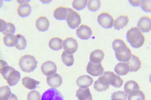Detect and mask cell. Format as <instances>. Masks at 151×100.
<instances>
[{
	"mask_svg": "<svg viewBox=\"0 0 151 100\" xmlns=\"http://www.w3.org/2000/svg\"><path fill=\"white\" fill-rule=\"evenodd\" d=\"M76 35L82 40H86L92 37V31L90 27L82 24L76 29Z\"/></svg>",
	"mask_w": 151,
	"mask_h": 100,
	"instance_id": "obj_13",
	"label": "cell"
},
{
	"mask_svg": "<svg viewBox=\"0 0 151 100\" xmlns=\"http://www.w3.org/2000/svg\"><path fill=\"white\" fill-rule=\"evenodd\" d=\"M113 48L115 52V57L121 63L128 62L132 56L130 48L120 38H116L113 42Z\"/></svg>",
	"mask_w": 151,
	"mask_h": 100,
	"instance_id": "obj_1",
	"label": "cell"
},
{
	"mask_svg": "<svg viewBox=\"0 0 151 100\" xmlns=\"http://www.w3.org/2000/svg\"><path fill=\"white\" fill-rule=\"evenodd\" d=\"M49 47L55 51L60 50L63 48V41L60 38H52L49 41Z\"/></svg>",
	"mask_w": 151,
	"mask_h": 100,
	"instance_id": "obj_26",
	"label": "cell"
},
{
	"mask_svg": "<svg viewBox=\"0 0 151 100\" xmlns=\"http://www.w3.org/2000/svg\"><path fill=\"white\" fill-rule=\"evenodd\" d=\"M76 95L78 100H92V96L88 88L77 89Z\"/></svg>",
	"mask_w": 151,
	"mask_h": 100,
	"instance_id": "obj_23",
	"label": "cell"
},
{
	"mask_svg": "<svg viewBox=\"0 0 151 100\" xmlns=\"http://www.w3.org/2000/svg\"><path fill=\"white\" fill-rule=\"evenodd\" d=\"M19 66L25 73L33 72L37 67V60L32 55L22 56L19 61Z\"/></svg>",
	"mask_w": 151,
	"mask_h": 100,
	"instance_id": "obj_4",
	"label": "cell"
},
{
	"mask_svg": "<svg viewBox=\"0 0 151 100\" xmlns=\"http://www.w3.org/2000/svg\"><path fill=\"white\" fill-rule=\"evenodd\" d=\"M81 22V18L79 13H77L74 9L69 8L68 14L66 17V23H67L68 26L70 27V28H76L80 25Z\"/></svg>",
	"mask_w": 151,
	"mask_h": 100,
	"instance_id": "obj_5",
	"label": "cell"
},
{
	"mask_svg": "<svg viewBox=\"0 0 151 100\" xmlns=\"http://www.w3.org/2000/svg\"><path fill=\"white\" fill-rule=\"evenodd\" d=\"M114 70L119 76H125L129 73V68L126 63H119L116 64Z\"/></svg>",
	"mask_w": 151,
	"mask_h": 100,
	"instance_id": "obj_25",
	"label": "cell"
},
{
	"mask_svg": "<svg viewBox=\"0 0 151 100\" xmlns=\"http://www.w3.org/2000/svg\"><path fill=\"white\" fill-rule=\"evenodd\" d=\"M61 59L63 63L66 66H72L74 63V57L73 54L65 53V51H63V53L61 54Z\"/></svg>",
	"mask_w": 151,
	"mask_h": 100,
	"instance_id": "obj_31",
	"label": "cell"
},
{
	"mask_svg": "<svg viewBox=\"0 0 151 100\" xmlns=\"http://www.w3.org/2000/svg\"><path fill=\"white\" fill-rule=\"evenodd\" d=\"M139 84L137 83V82H135V81H133V80H130V81H128L125 85H124V92L127 94H130L132 91H134V90L136 89H139Z\"/></svg>",
	"mask_w": 151,
	"mask_h": 100,
	"instance_id": "obj_29",
	"label": "cell"
},
{
	"mask_svg": "<svg viewBox=\"0 0 151 100\" xmlns=\"http://www.w3.org/2000/svg\"><path fill=\"white\" fill-rule=\"evenodd\" d=\"M35 26L37 28V29L40 32H45L48 30L49 27H50V22L49 19L45 17V16H40L39 17L36 21H35Z\"/></svg>",
	"mask_w": 151,
	"mask_h": 100,
	"instance_id": "obj_19",
	"label": "cell"
},
{
	"mask_svg": "<svg viewBox=\"0 0 151 100\" xmlns=\"http://www.w3.org/2000/svg\"><path fill=\"white\" fill-rule=\"evenodd\" d=\"M86 72L92 76H102L104 73V69L101 63H94L89 62L86 66Z\"/></svg>",
	"mask_w": 151,
	"mask_h": 100,
	"instance_id": "obj_8",
	"label": "cell"
},
{
	"mask_svg": "<svg viewBox=\"0 0 151 100\" xmlns=\"http://www.w3.org/2000/svg\"><path fill=\"white\" fill-rule=\"evenodd\" d=\"M150 0H144V1H141V9L145 12H150Z\"/></svg>",
	"mask_w": 151,
	"mask_h": 100,
	"instance_id": "obj_38",
	"label": "cell"
},
{
	"mask_svg": "<svg viewBox=\"0 0 151 100\" xmlns=\"http://www.w3.org/2000/svg\"><path fill=\"white\" fill-rule=\"evenodd\" d=\"M46 83L47 84L51 87V88H58L62 84V78L61 76L58 74H55L51 76H49L46 79Z\"/></svg>",
	"mask_w": 151,
	"mask_h": 100,
	"instance_id": "obj_16",
	"label": "cell"
},
{
	"mask_svg": "<svg viewBox=\"0 0 151 100\" xmlns=\"http://www.w3.org/2000/svg\"><path fill=\"white\" fill-rule=\"evenodd\" d=\"M63 48L65 53L73 54L78 48V43L73 38H66L65 40H63Z\"/></svg>",
	"mask_w": 151,
	"mask_h": 100,
	"instance_id": "obj_7",
	"label": "cell"
},
{
	"mask_svg": "<svg viewBox=\"0 0 151 100\" xmlns=\"http://www.w3.org/2000/svg\"><path fill=\"white\" fill-rule=\"evenodd\" d=\"M129 4L134 6H139L141 4V1H132V0H130Z\"/></svg>",
	"mask_w": 151,
	"mask_h": 100,
	"instance_id": "obj_40",
	"label": "cell"
},
{
	"mask_svg": "<svg viewBox=\"0 0 151 100\" xmlns=\"http://www.w3.org/2000/svg\"><path fill=\"white\" fill-rule=\"evenodd\" d=\"M123 84H124V80L120 78V76L118 75L116 79L113 81V83L111 85H113L114 88H120V87H122Z\"/></svg>",
	"mask_w": 151,
	"mask_h": 100,
	"instance_id": "obj_39",
	"label": "cell"
},
{
	"mask_svg": "<svg viewBox=\"0 0 151 100\" xmlns=\"http://www.w3.org/2000/svg\"><path fill=\"white\" fill-rule=\"evenodd\" d=\"M68 9L69 8L65 7H58L54 10L53 16L55 19L57 20H64L66 19V17L68 14Z\"/></svg>",
	"mask_w": 151,
	"mask_h": 100,
	"instance_id": "obj_21",
	"label": "cell"
},
{
	"mask_svg": "<svg viewBox=\"0 0 151 100\" xmlns=\"http://www.w3.org/2000/svg\"><path fill=\"white\" fill-rule=\"evenodd\" d=\"M137 28L140 30L142 33H148L151 30V18L150 17L144 16L140 18V19L138 22Z\"/></svg>",
	"mask_w": 151,
	"mask_h": 100,
	"instance_id": "obj_12",
	"label": "cell"
},
{
	"mask_svg": "<svg viewBox=\"0 0 151 100\" xmlns=\"http://www.w3.org/2000/svg\"><path fill=\"white\" fill-rule=\"evenodd\" d=\"M0 32L4 33V35L12 34L15 33V26L12 23L6 22L4 19H0Z\"/></svg>",
	"mask_w": 151,
	"mask_h": 100,
	"instance_id": "obj_15",
	"label": "cell"
},
{
	"mask_svg": "<svg viewBox=\"0 0 151 100\" xmlns=\"http://www.w3.org/2000/svg\"><path fill=\"white\" fill-rule=\"evenodd\" d=\"M0 63H1V71H0L1 75L5 79L9 86H14L19 82L21 77L19 72L15 70L13 67L8 66L7 63L2 59Z\"/></svg>",
	"mask_w": 151,
	"mask_h": 100,
	"instance_id": "obj_2",
	"label": "cell"
},
{
	"mask_svg": "<svg viewBox=\"0 0 151 100\" xmlns=\"http://www.w3.org/2000/svg\"><path fill=\"white\" fill-rule=\"evenodd\" d=\"M128 100H145V94L139 89L134 90L129 94Z\"/></svg>",
	"mask_w": 151,
	"mask_h": 100,
	"instance_id": "obj_27",
	"label": "cell"
},
{
	"mask_svg": "<svg viewBox=\"0 0 151 100\" xmlns=\"http://www.w3.org/2000/svg\"><path fill=\"white\" fill-rule=\"evenodd\" d=\"M108 86H105L104 84H103L101 82H99L98 80H97L94 84V89L97 92H103V91H106V90L108 89Z\"/></svg>",
	"mask_w": 151,
	"mask_h": 100,
	"instance_id": "obj_37",
	"label": "cell"
},
{
	"mask_svg": "<svg viewBox=\"0 0 151 100\" xmlns=\"http://www.w3.org/2000/svg\"><path fill=\"white\" fill-rule=\"evenodd\" d=\"M41 100H64V98L56 89L50 88L44 93Z\"/></svg>",
	"mask_w": 151,
	"mask_h": 100,
	"instance_id": "obj_9",
	"label": "cell"
},
{
	"mask_svg": "<svg viewBox=\"0 0 151 100\" xmlns=\"http://www.w3.org/2000/svg\"><path fill=\"white\" fill-rule=\"evenodd\" d=\"M56 71H57V66L52 61H46L41 65V72L47 77L56 74Z\"/></svg>",
	"mask_w": 151,
	"mask_h": 100,
	"instance_id": "obj_10",
	"label": "cell"
},
{
	"mask_svg": "<svg viewBox=\"0 0 151 100\" xmlns=\"http://www.w3.org/2000/svg\"><path fill=\"white\" fill-rule=\"evenodd\" d=\"M18 3L19 4V5L18 6L17 9V13L19 16H20L22 18H25L30 14L31 13V6L29 5L28 1H18Z\"/></svg>",
	"mask_w": 151,
	"mask_h": 100,
	"instance_id": "obj_11",
	"label": "cell"
},
{
	"mask_svg": "<svg viewBox=\"0 0 151 100\" xmlns=\"http://www.w3.org/2000/svg\"><path fill=\"white\" fill-rule=\"evenodd\" d=\"M98 23L104 28H111L113 26L114 19L113 16L108 13H102L98 15L97 18Z\"/></svg>",
	"mask_w": 151,
	"mask_h": 100,
	"instance_id": "obj_6",
	"label": "cell"
},
{
	"mask_svg": "<svg viewBox=\"0 0 151 100\" xmlns=\"http://www.w3.org/2000/svg\"><path fill=\"white\" fill-rule=\"evenodd\" d=\"M3 41L7 47H14V46H15L17 42L16 35H14V33L4 35V37L3 38Z\"/></svg>",
	"mask_w": 151,
	"mask_h": 100,
	"instance_id": "obj_28",
	"label": "cell"
},
{
	"mask_svg": "<svg viewBox=\"0 0 151 100\" xmlns=\"http://www.w3.org/2000/svg\"><path fill=\"white\" fill-rule=\"evenodd\" d=\"M100 6H101L100 0H89L87 2V8L92 12H96L97 10H98Z\"/></svg>",
	"mask_w": 151,
	"mask_h": 100,
	"instance_id": "obj_33",
	"label": "cell"
},
{
	"mask_svg": "<svg viewBox=\"0 0 151 100\" xmlns=\"http://www.w3.org/2000/svg\"><path fill=\"white\" fill-rule=\"evenodd\" d=\"M11 95L12 94H11L9 87L8 86L0 87V100H7Z\"/></svg>",
	"mask_w": 151,
	"mask_h": 100,
	"instance_id": "obj_32",
	"label": "cell"
},
{
	"mask_svg": "<svg viewBox=\"0 0 151 100\" xmlns=\"http://www.w3.org/2000/svg\"><path fill=\"white\" fill-rule=\"evenodd\" d=\"M104 58V53L101 49H96L90 54V62L94 63H101Z\"/></svg>",
	"mask_w": 151,
	"mask_h": 100,
	"instance_id": "obj_22",
	"label": "cell"
},
{
	"mask_svg": "<svg viewBox=\"0 0 151 100\" xmlns=\"http://www.w3.org/2000/svg\"><path fill=\"white\" fill-rule=\"evenodd\" d=\"M42 96L40 94V93L35 90L30 91L27 95V100H41Z\"/></svg>",
	"mask_w": 151,
	"mask_h": 100,
	"instance_id": "obj_36",
	"label": "cell"
},
{
	"mask_svg": "<svg viewBox=\"0 0 151 100\" xmlns=\"http://www.w3.org/2000/svg\"><path fill=\"white\" fill-rule=\"evenodd\" d=\"M17 42L15 44V48L17 49H19V50H24L25 49V48L27 46V42H26V39L21 34H17Z\"/></svg>",
	"mask_w": 151,
	"mask_h": 100,
	"instance_id": "obj_30",
	"label": "cell"
},
{
	"mask_svg": "<svg viewBox=\"0 0 151 100\" xmlns=\"http://www.w3.org/2000/svg\"><path fill=\"white\" fill-rule=\"evenodd\" d=\"M22 84L28 89L33 90L40 84V82L37 80L31 79V78H29V77H24L22 79Z\"/></svg>",
	"mask_w": 151,
	"mask_h": 100,
	"instance_id": "obj_24",
	"label": "cell"
},
{
	"mask_svg": "<svg viewBox=\"0 0 151 100\" xmlns=\"http://www.w3.org/2000/svg\"><path fill=\"white\" fill-rule=\"evenodd\" d=\"M93 84V79L89 75L80 76L76 80V84L80 89H87Z\"/></svg>",
	"mask_w": 151,
	"mask_h": 100,
	"instance_id": "obj_18",
	"label": "cell"
},
{
	"mask_svg": "<svg viewBox=\"0 0 151 100\" xmlns=\"http://www.w3.org/2000/svg\"><path fill=\"white\" fill-rule=\"evenodd\" d=\"M127 64L129 68L130 72H137L138 70L140 69L141 65H142L139 58L138 56L133 55V54H132L129 60L128 61Z\"/></svg>",
	"mask_w": 151,
	"mask_h": 100,
	"instance_id": "obj_17",
	"label": "cell"
},
{
	"mask_svg": "<svg viewBox=\"0 0 151 100\" xmlns=\"http://www.w3.org/2000/svg\"><path fill=\"white\" fill-rule=\"evenodd\" d=\"M117 76L118 75L116 74H114V73H113V72H105V73H103V75L97 79V80L99 82H101L105 86L109 87L110 85L113 84V81L116 79Z\"/></svg>",
	"mask_w": 151,
	"mask_h": 100,
	"instance_id": "obj_14",
	"label": "cell"
},
{
	"mask_svg": "<svg viewBox=\"0 0 151 100\" xmlns=\"http://www.w3.org/2000/svg\"><path fill=\"white\" fill-rule=\"evenodd\" d=\"M126 38L128 42L129 43L131 47L135 48L142 47L145 42V37L144 33L137 27L131 28L127 32Z\"/></svg>",
	"mask_w": 151,
	"mask_h": 100,
	"instance_id": "obj_3",
	"label": "cell"
},
{
	"mask_svg": "<svg viewBox=\"0 0 151 100\" xmlns=\"http://www.w3.org/2000/svg\"><path fill=\"white\" fill-rule=\"evenodd\" d=\"M129 21V18L127 15H119L115 20H114V23L113 26L115 28V29L119 30L124 28V27L128 24V23Z\"/></svg>",
	"mask_w": 151,
	"mask_h": 100,
	"instance_id": "obj_20",
	"label": "cell"
},
{
	"mask_svg": "<svg viewBox=\"0 0 151 100\" xmlns=\"http://www.w3.org/2000/svg\"><path fill=\"white\" fill-rule=\"evenodd\" d=\"M7 100H18V98H17V96L15 94H12V95H11L10 97Z\"/></svg>",
	"mask_w": 151,
	"mask_h": 100,
	"instance_id": "obj_41",
	"label": "cell"
},
{
	"mask_svg": "<svg viewBox=\"0 0 151 100\" xmlns=\"http://www.w3.org/2000/svg\"><path fill=\"white\" fill-rule=\"evenodd\" d=\"M128 94L123 91H117L112 94V100H127Z\"/></svg>",
	"mask_w": 151,
	"mask_h": 100,
	"instance_id": "obj_35",
	"label": "cell"
},
{
	"mask_svg": "<svg viewBox=\"0 0 151 100\" xmlns=\"http://www.w3.org/2000/svg\"><path fill=\"white\" fill-rule=\"evenodd\" d=\"M87 0H74L72 2V7L76 10H82L87 5Z\"/></svg>",
	"mask_w": 151,
	"mask_h": 100,
	"instance_id": "obj_34",
	"label": "cell"
}]
</instances>
